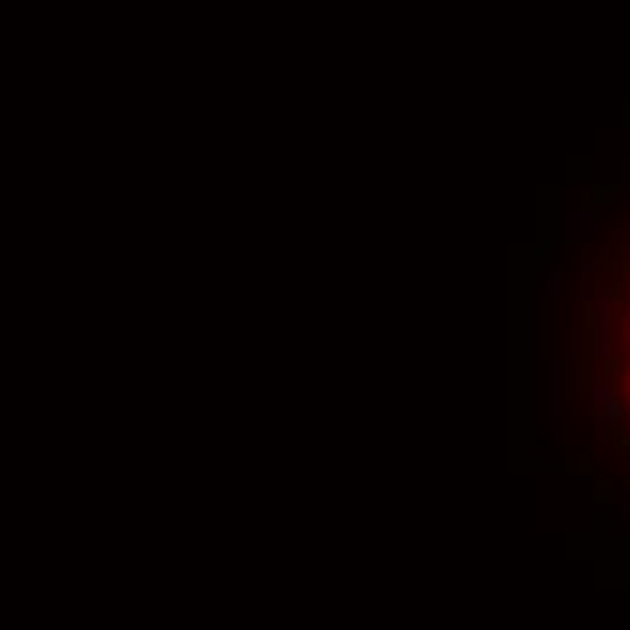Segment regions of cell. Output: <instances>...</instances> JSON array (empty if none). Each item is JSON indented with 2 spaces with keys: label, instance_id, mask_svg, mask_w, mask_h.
I'll use <instances>...</instances> for the list:
<instances>
[{
  "label": "cell",
  "instance_id": "1",
  "mask_svg": "<svg viewBox=\"0 0 630 630\" xmlns=\"http://www.w3.org/2000/svg\"><path fill=\"white\" fill-rule=\"evenodd\" d=\"M590 297H594V355L609 359L612 355V297L605 290V279L590 283Z\"/></svg>",
  "mask_w": 630,
  "mask_h": 630
},
{
  "label": "cell",
  "instance_id": "2",
  "mask_svg": "<svg viewBox=\"0 0 630 630\" xmlns=\"http://www.w3.org/2000/svg\"><path fill=\"white\" fill-rule=\"evenodd\" d=\"M590 214H569L565 218V236L569 239H587L590 236Z\"/></svg>",
  "mask_w": 630,
  "mask_h": 630
},
{
  "label": "cell",
  "instance_id": "3",
  "mask_svg": "<svg viewBox=\"0 0 630 630\" xmlns=\"http://www.w3.org/2000/svg\"><path fill=\"white\" fill-rule=\"evenodd\" d=\"M558 377H561V366L551 359L547 362V410H551V417L558 413Z\"/></svg>",
  "mask_w": 630,
  "mask_h": 630
},
{
  "label": "cell",
  "instance_id": "4",
  "mask_svg": "<svg viewBox=\"0 0 630 630\" xmlns=\"http://www.w3.org/2000/svg\"><path fill=\"white\" fill-rule=\"evenodd\" d=\"M612 395H616V392H612V384H609L605 377H597V380L590 384V399H594V406H597V413H602V410L609 406V402H612Z\"/></svg>",
  "mask_w": 630,
  "mask_h": 630
},
{
  "label": "cell",
  "instance_id": "5",
  "mask_svg": "<svg viewBox=\"0 0 630 630\" xmlns=\"http://www.w3.org/2000/svg\"><path fill=\"white\" fill-rule=\"evenodd\" d=\"M558 283H561L558 272H547V297H558Z\"/></svg>",
  "mask_w": 630,
  "mask_h": 630
},
{
  "label": "cell",
  "instance_id": "6",
  "mask_svg": "<svg viewBox=\"0 0 630 630\" xmlns=\"http://www.w3.org/2000/svg\"><path fill=\"white\" fill-rule=\"evenodd\" d=\"M623 182H630V156L623 159Z\"/></svg>",
  "mask_w": 630,
  "mask_h": 630
},
{
  "label": "cell",
  "instance_id": "7",
  "mask_svg": "<svg viewBox=\"0 0 630 630\" xmlns=\"http://www.w3.org/2000/svg\"><path fill=\"white\" fill-rule=\"evenodd\" d=\"M623 261L630 265V239H627V243H623Z\"/></svg>",
  "mask_w": 630,
  "mask_h": 630
},
{
  "label": "cell",
  "instance_id": "8",
  "mask_svg": "<svg viewBox=\"0 0 630 630\" xmlns=\"http://www.w3.org/2000/svg\"><path fill=\"white\" fill-rule=\"evenodd\" d=\"M627 384H630V374H627Z\"/></svg>",
  "mask_w": 630,
  "mask_h": 630
}]
</instances>
